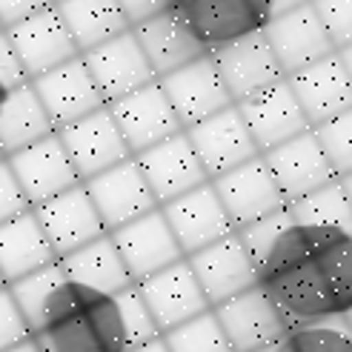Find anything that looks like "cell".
<instances>
[{"label":"cell","instance_id":"1","mask_svg":"<svg viewBox=\"0 0 352 352\" xmlns=\"http://www.w3.org/2000/svg\"><path fill=\"white\" fill-rule=\"evenodd\" d=\"M32 341L41 352H126L129 341L115 298L92 292L75 280L49 295Z\"/></svg>","mask_w":352,"mask_h":352},{"label":"cell","instance_id":"2","mask_svg":"<svg viewBox=\"0 0 352 352\" xmlns=\"http://www.w3.org/2000/svg\"><path fill=\"white\" fill-rule=\"evenodd\" d=\"M166 12L198 41L206 55L263 32L272 21L270 0H166Z\"/></svg>","mask_w":352,"mask_h":352},{"label":"cell","instance_id":"3","mask_svg":"<svg viewBox=\"0 0 352 352\" xmlns=\"http://www.w3.org/2000/svg\"><path fill=\"white\" fill-rule=\"evenodd\" d=\"M80 58L86 69H89V75L107 107L157 80L132 29L89 52H83Z\"/></svg>","mask_w":352,"mask_h":352},{"label":"cell","instance_id":"4","mask_svg":"<svg viewBox=\"0 0 352 352\" xmlns=\"http://www.w3.org/2000/svg\"><path fill=\"white\" fill-rule=\"evenodd\" d=\"M209 184H212L223 212L230 215L235 232L261 218H267V215L280 212V209L287 206L280 189L275 186L272 172L267 169L261 155Z\"/></svg>","mask_w":352,"mask_h":352},{"label":"cell","instance_id":"5","mask_svg":"<svg viewBox=\"0 0 352 352\" xmlns=\"http://www.w3.org/2000/svg\"><path fill=\"white\" fill-rule=\"evenodd\" d=\"M6 34H9L12 49H14V55L21 60L29 80L80 58V52L72 41V34H69V29L63 26L55 3L34 12L32 17H26L21 23L9 26Z\"/></svg>","mask_w":352,"mask_h":352},{"label":"cell","instance_id":"6","mask_svg":"<svg viewBox=\"0 0 352 352\" xmlns=\"http://www.w3.org/2000/svg\"><path fill=\"white\" fill-rule=\"evenodd\" d=\"M157 83H161V89L184 132L198 126L201 120L223 112L226 107H235L209 55L181 66L178 72L161 78Z\"/></svg>","mask_w":352,"mask_h":352},{"label":"cell","instance_id":"7","mask_svg":"<svg viewBox=\"0 0 352 352\" xmlns=\"http://www.w3.org/2000/svg\"><path fill=\"white\" fill-rule=\"evenodd\" d=\"M186 140L195 157L201 161L209 181L238 169L241 164L258 157V146L246 129V123L235 107H226L223 112L201 120L198 126L186 129Z\"/></svg>","mask_w":352,"mask_h":352},{"label":"cell","instance_id":"8","mask_svg":"<svg viewBox=\"0 0 352 352\" xmlns=\"http://www.w3.org/2000/svg\"><path fill=\"white\" fill-rule=\"evenodd\" d=\"M186 263L209 307H218L258 284V267L235 232L189 255Z\"/></svg>","mask_w":352,"mask_h":352},{"label":"cell","instance_id":"9","mask_svg":"<svg viewBox=\"0 0 352 352\" xmlns=\"http://www.w3.org/2000/svg\"><path fill=\"white\" fill-rule=\"evenodd\" d=\"M107 109L115 120L123 144H126V149L132 152V157L157 146V144H164V140L172 135L184 132L157 80L144 86V89L132 92V95H126V98L109 103Z\"/></svg>","mask_w":352,"mask_h":352},{"label":"cell","instance_id":"10","mask_svg":"<svg viewBox=\"0 0 352 352\" xmlns=\"http://www.w3.org/2000/svg\"><path fill=\"white\" fill-rule=\"evenodd\" d=\"M6 164L14 175L17 186H21L23 198L29 201V206H41L80 184L58 132L9 155Z\"/></svg>","mask_w":352,"mask_h":352},{"label":"cell","instance_id":"11","mask_svg":"<svg viewBox=\"0 0 352 352\" xmlns=\"http://www.w3.org/2000/svg\"><path fill=\"white\" fill-rule=\"evenodd\" d=\"M32 212L38 218L41 230L58 261L72 255L75 250H80L86 243L109 235L103 230L100 215H98V209L83 184L72 186L69 192H63V195L52 198L41 206H32Z\"/></svg>","mask_w":352,"mask_h":352},{"label":"cell","instance_id":"12","mask_svg":"<svg viewBox=\"0 0 352 352\" xmlns=\"http://www.w3.org/2000/svg\"><path fill=\"white\" fill-rule=\"evenodd\" d=\"M58 138L78 172L80 184L92 181L95 175L107 172L132 157V152L123 144V138H120L107 107L58 129Z\"/></svg>","mask_w":352,"mask_h":352},{"label":"cell","instance_id":"13","mask_svg":"<svg viewBox=\"0 0 352 352\" xmlns=\"http://www.w3.org/2000/svg\"><path fill=\"white\" fill-rule=\"evenodd\" d=\"M109 238L132 278V284H140V280H146L149 275L184 261V252H181L178 241H175L172 230L166 226L161 206L152 209L149 215L109 232Z\"/></svg>","mask_w":352,"mask_h":352},{"label":"cell","instance_id":"14","mask_svg":"<svg viewBox=\"0 0 352 352\" xmlns=\"http://www.w3.org/2000/svg\"><path fill=\"white\" fill-rule=\"evenodd\" d=\"M263 38H267L284 78L295 75L298 69L309 63H318L329 55H336V46H332L327 29L321 26L312 3H304L292 12L272 17L263 26Z\"/></svg>","mask_w":352,"mask_h":352},{"label":"cell","instance_id":"15","mask_svg":"<svg viewBox=\"0 0 352 352\" xmlns=\"http://www.w3.org/2000/svg\"><path fill=\"white\" fill-rule=\"evenodd\" d=\"M83 186L89 192V198H92L107 232H115L120 226H126L138 218L149 215L152 209H157V201L149 192L135 157L95 175V178L86 181Z\"/></svg>","mask_w":352,"mask_h":352},{"label":"cell","instance_id":"16","mask_svg":"<svg viewBox=\"0 0 352 352\" xmlns=\"http://www.w3.org/2000/svg\"><path fill=\"white\" fill-rule=\"evenodd\" d=\"M135 287H138L140 298H144V304H146L161 336L212 309L204 298L195 275H192L186 258L161 270V272L149 275L146 280H140Z\"/></svg>","mask_w":352,"mask_h":352},{"label":"cell","instance_id":"17","mask_svg":"<svg viewBox=\"0 0 352 352\" xmlns=\"http://www.w3.org/2000/svg\"><path fill=\"white\" fill-rule=\"evenodd\" d=\"M161 212L166 218V226L172 230L175 241L181 246L184 258L195 255V252L206 250L209 243L235 232L230 215L223 212V206L209 181L198 189L186 192V195L164 204Z\"/></svg>","mask_w":352,"mask_h":352},{"label":"cell","instance_id":"18","mask_svg":"<svg viewBox=\"0 0 352 352\" xmlns=\"http://www.w3.org/2000/svg\"><path fill=\"white\" fill-rule=\"evenodd\" d=\"M218 327L223 329L232 352H258L287 336V324L272 307V301L255 284L230 301L212 307Z\"/></svg>","mask_w":352,"mask_h":352},{"label":"cell","instance_id":"19","mask_svg":"<svg viewBox=\"0 0 352 352\" xmlns=\"http://www.w3.org/2000/svg\"><path fill=\"white\" fill-rule=\"evenodd\" d=\"M209 58H212L218 78L223 80L232 103H241L270 89L278 80H284V72H280L263 32H255L250 38H241L235 43H226L215 52H209Z\"/></svg>","mask_w":352,"mask_h":352},{"label":"cell","instance_id":"20","mask_svg":"<svg viewBox=\"0 0 352 352\" xmlns=\"http://www.w3.org/2000/svg\"><path fill=\"white\" fill-rule=\"evenodd\" d=\"M135 164H138L140 175H144L149 192L155 195L157 206L181 198L186 192L198 189L209 181L201 161L189 146L186 132H178V135L166 138L164 144L135 155Z\"/></svg>","mask_w":352,"mask_h":352},{"label":"cell","instance_id":"21","mask_svg":"<svg viewBox=\"0 0 352 352\" xmlns=\"http://www.w3.org/2000/svg\"><path fill=\"white\" fill-rule=\"evenodd\" d=\"M29 83H32L34 95H38V100L43 103V109L52 120V126H55V132L107 107L92 75H89V69L83 63V58L69 60V63L52 69V72L41 75V78L29 80Z\"/></svg>","mask_w":352,"mask_h":352},{"label":"cell","instance_id":"22","mask_svg":"<svg viewBox=\"0 0 352 352\" xmlns=\"http://www.w3.org/2000/svg\"><path fill=\"white\" fill-rule=\"evenodd\" d=\"M235 109L241 112L261 155L287 144V140H292L298 135L309 132V123H307L301 107H298L287 78L270 86V89L235 103Z\"/></svg>","mask_w":352,"mask_h":352},{"label":"cell","instance_id":"23","mask_svg":"<svg viewBox=\"0 0 352 352\" xmlns=\"http://www.w3.org/2000/svg\"><path fill=\"white\" fill-rule=\"evenodd\" d=\"M289 89L301 107L309 129L336 120L352 109V80L341 66L338 55H329L318 63H309L287 78Z\"/></svg>","mask_w":352,"mask_h":352},{"label":"cell","instance_id":"24","mask_svg":"<svg viewBox=\"0 0 352 352\" xmlns=\"http://www.w3.org/2000/svg\"><path fill=\"white\" fill-rule=\"evenodd\" d=\"M261 157H263V164H267V169L272 172L275 186L280 189V195H284L287 204L304 198L309 192L321 189L332 181H338V175L332 172L312 129L270 149V152H263Z\"/></svg>","mask_w":352,"mask_h":352},{"label":"cell","instance_id":"25","mask_svg":"<svg viewBox=\"0 0 352 352\" xmlns=\"http://www.w3.org/2000/svg\"><path fill=\"white\" fill-rule=\"evenodd\" d=\"M55 261L58 258L52 252V246L32 209L0 223V278H3L6 287Z\"/></svg>","mask_w":352,"mask_h":352},{"label":"cell","instance_id":"26","mask_svg":"<svg viewBox=\"0 0 352 352\" xmlns=\"http://www.w3.org/2000/svg\"><path fill=\"white\" fill-rule=\"evenodd\" d=\"M132 32H135V38H138L140 49H144V55H146L157 80L206 55L198 46V41L192 38L169 12H161V14L149 17V21L132 26Z\"/></svg>","mask_w":352,"mask_h":352},{"label":"cell","instance_id":"27","mask_svg":"<svg viewBox=\"0 0 352 352\" xmlns=\"http://www.w3.org/2000/svg\"><path fill=\"white\" fill-rule=\"evenodd\" d=\"M58 263L69 280H75V284L92 289V292H100V295L115 298L118 292L132 287V278H129L126 267H123V261H120L109 235L80 246V250L60 258Z\"/></svg>","mask_w":352,"mask_h":352},{"label":"cell","instance_id":"28","mask_svg":"<svg viewBox=\"0 0 352 352\" xmlns=\"http://www.w3.org/2000/svg\"><path fill=\"white\" fill-rule=\"evenodd\" d=\"M55 9L80 55L132 29L118 0H58Z\"/></svg>","mask_w":352,"mask_h":352},{"label":"cell","instance_id":"29","mask_svg":"<svg viewBox=\"0 0 352 352\" xmlns=\"http://www.w3.org/2000/svg\"><path fill=\"white\" fill-rule=\"evenodd\" d=\"M49 135H55V126H52L43 103L34 95L32 83L12 89L0 107V152L3 157L38 144Z\"/></svg>","mask_w":352,"mask_h":352},{"label":"cell","instance_id":"30","mask_svg":"<svg viewBox=\"0 0 352 352\" xmlns=\"http://www.w3.org/2000/svg\"><path fill=\"white\" fill-rule=\"evenodd\" d=\"M287 212L295 226H329V230H341L352 235V209L338 181L287 204Z\"/></svg>","mask_w":352,"mask_h":352},{"label":"cell","instance_id":"31","mask_svg":"<svg viewBox=\"0 0 352 352\" xmlns=\"http://www.w3.org/2000/svg\"><path fill=\"white\" fill-rule=\"evenodd\" d=\"M66 280L63 270H60V263H49V267L38 270V272H32L21 280H14V284H9V295H12V301L17 304V309H21V315L26 318L29 329L34 332L38 329V321H41V312L49 301V295L55 292L60 284Z\"/></svg>","mask_w":352,"mask_h":352},{"label":"cell","instance_id":"32","mask_svg":"<svg viewBox=\"0 0 352 352\" xmlns=\"http://www.w3.org/2000/svg\"><path fill=\"white\" fill-rule=\"evenodd\" d=\"M164 344L169 352H232L230 341H226L223 329L218 327L212 309L198 315L181 327L164 332Z\"/></svg>","mask_w":352,"mask_h":352},{"label":"cell","instance_id":"33","mask_svg":"<svg viewBox=\"0 0 352 352\" xmlns=\"http://www.w3.org/2000/svg\"><path fill=\"white\" fill-rule=\"evenodd\" d=\"M287 341L295 352H352V336L341 315L295 327L287 332Z\"/></svg>","mask_w":352,"mask_h":352},{"label":"cell","instance_id":"34","mask_svg":"<svg viewBox=\"0 0 352 352\" xmlns=\"http://www.w3.org/2000/svg\"><path fill=\"white\" fill-rule=\"evenodd\" d=\"M312 135L318 140V146L329 161L332 172H336L338 178L349 175L352 172V109L338 115L336 120L315 126Z\"/></svg>","mask_w":352,"mask_h":352},{"label":"cell","instance_id":"35","mask_svg":"<svg viewBox=\"0 0 352 352\" xmlns=\"http://www.w3.org/2000/svg\"><path fill=\"white\" fill-rule=\"evenodd\" d=\"M115 304H118V312H120V321H123V332H126L129 349L146 344V341L161 338V332H157L152 315H149V309H146L144 298H140V292H138L135 284L129 289L118 292L115 295Z\"/></svg>","mask_w":352,"mask_h":352},{"label":"cell","instance_id":"36","mask_svg":"<svg viewBox=\"0 0 352 352\" xmlns=\"http://www.w3.org/2000/svg\"><path fill=\"white\" fill-rule=\"evenodd\" d=\"M289 226H292V218H289L287 206H284L280 212L267 215V218H261V221H255V223H250V226H243V230H238L235 235L241 238L243 250L250 252V258L255 261V267H258V263L270 255V250L278 243V238L284 235Z\"/></svg>","mask_w":352,"mask_h":352},{"label":"cell","instance_id":"37","mask_svg":"<svg viewBox=\"0 0 352 352\" xmlns=\"http://www.w3.org/2000/svg\"><path fill=\"white\" fill-rule=\"evenodd\" d=\"M332 46L344 49L352 43V0H309Z\"/></svg>","mask_w":352,"mask_h":352},{"label":"cell","instance_id":"38","mask_svg":"<svg viewBox=\"0 0 352 352\" xmlns=\"http://www.w3.org/2000/svg\"><path fill=\"white\" fill-rule=\"evenodd\" d=\"M29 338H32V329L21 315V309H17V304L12 301L9 289L3 287L0 289V352H6Z\"/></svg>","mask_w":352,"mask_h":352},{"label":"cell","instance_id":"39","mask_svg":"<svg viewBox=\"0 0 352 352\" xmlns=\"http://www.w3.org/2000/svg\"><path fill=\"white\" fill-rule=\"evenodd\" d=\"M29 209L32 206L23 198V192H21V186H17L9 164L0 161V223H6L12 218H17V215H23V212H29Z\"/></svg>","mask_w":352,"mask_h":352},{"label":"cell","instance_id":"40","mask_svg":"<svg viewBox=\"0 0 352 352\" xmlns=\"http://www.w3.org/2000/svg\"><path fill=\"white\" fill-rule=\"evenodd\" d=\"M23 83H29V78L23 72L21 60H17V55H14L6 29H0V86L12 92V89H17V86H23Z\"/></svg>","mask_w":352,"mask_h":352},{"label":"cell","instance_id":"41","mask_svg":"<svg viewBox=\"0 0 352 352\" xmlns=\"http://www.w3.org/2000/svg\"><path fill=\"white\" fill-rule=\"evenodd\" d=\"M55 0H0V29H9L14 23L26 21L34 12L52 6Z\"/></svg>","mask_w":352,"mask_h":352},{"label":"cell","instance_id":"42","mask_svg":"<svg viewBox=\"0 0 352 352\" xmlns=\"http://www.w3.org/2000/svg\"><path fill=\"white\" fill-rule=\"evenodd\" d=\"M118 6L123 12V17L129 21V26H138L149 21V17L166 12V0H118Z\"/></svg>","mask_w":352,"mask_h":352},{"label":"cell","instance_id":"43","mask_svg":"<svg viewBox=\"0 0 352 352\" xmlns=\"http://www.w3.org/2000/svg\"><path fill=\"white\" fill-rule=\"evenodd\" d=\"M309 3V0H270V14L278 17V14H284V12H292L298 6H304Z\"/></svg>","mask_w":352,"mask_h":352},{"label":"cell","instance_id":"44","mask_svg":"<svg viewBox=\"0 0 352 352\" xmlns=\"http://www.w3.org/2000/svg\"><path fill=\"white\" fill-rule=\"evenodd\" d=\"M126 352H169V349H166L164 338H155V341H146V344H140V346H132Z\"/></svg>","mask_w":352,"mask_h":352},{"label":"cell","instance_id":"45","mask_svg":"<svg viewBox=\"0 0 352 352\" xmlns=\"http://www.w3.org/2000/svg\"><path fill=\"white\" fill-rule=\"evenodd\" d=\"M336 55H338L341 66L346 69V75H349V80H352V43H349V46H344V49H338Z\"/></svg>","mask_w":352,"mask_h":352},{"label":"cell","instance_id":"46","mask_svg":"<svg viewBox=\"0 0 352 352\" xmlns=\"http://www.w3.org/2000/svg\"><path fill=\"white\" fill-rule=\"evenodd\" d=\"M258 352H295V349L289 346V341H287V336H284L280 341H275V344H270V346H263V349H258Z\"/></svg>","mask_w":352,"mask_h":352},{"label":"cell","instance_id":"47","mask_svg":"<svg viewBox=\"0 0 352 352\" xmlns=\"http://www.w3.org/2000/svg\"><path fill=\"white\" fill-rule=\"evenodd\" d=\"M338 184H341L344 195H346V204H349V209H352V172H349V175H344V178H338Z\"/></svg>","mask_w":352,"mask_h":352},{"label":"cell","instance_id":"48","mask_svg":"<svg viewBox=\"0 0 352 352\" xmlns=\"http://www.w3.org/2000/svg\"><path fill=\"white\" fill-rule=\"evenodd\" d=\"M6 352H41L38 346H34V341L29 338V341H23V344H17V346H12V349H6Z\"/></svg>","mask_w":352,"mask_h":352},{"label":"cell","instance_id":"49","mask_svg":"<svg viewBox=\"0 0 352 352\" xmlns=\"http://www.w3.org/2000/svg\"><path fill=\"white\" fill-rule=\"evenodd\" d=\"M341 318H344V324H346V329H349V336H352V309H349V312H344Z\"/></svg>","mask_w":352,"mask_h":352},{"label":"cell","instance_id":"50","mask_svg":"<svg viewBox=\"0 0 352 352\" xmlns=\"http://www.w3.org/2000/svg\"><path fill=\"white\" fill-rule=\"evenodd\" d=\"M6 95H9V89H3V86H0V107H3V100H6Z\"/></svg>","mask_w":352,"mask_h":352},{"label":"cell","instance_id":"51","mask_svg":"<svg viewBox=\"0 0 352 352\" xmlns=\"http://www.w3.org/2000/svg\"><path fill=\"white\" fill-rule=\"evenodd\" d=\"M3 287H6V284H3V278H0V289H3Z\"/></svg>","mask_w":352,"mask_h":352},{"label":"cell","instance_id":"52","mask_svg":"<svg viewBox=\"0 0 352 352\" xmlns=\"http://www.w3.org/2000/svg\"><path fill=\"white\" fill-rule=\"evenodd\" d=\"M0 161H6V157H3V152H0Z\"/></svg>","mask_w":352,"mask_h":352},{"label":"cell","instance_id":"53","mask_svg":"<svg viewBox=\"0 0 352 352\" xmlns=\"http://www.w3.org/2000/svg\"><path fill=\"white\" fill-rule=\"evenodd\" d=\"M55 3H58V0H55Z\"/></svg>","mask_w":352,"mask_h":352}]
</instances>
